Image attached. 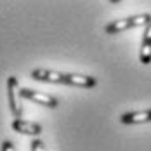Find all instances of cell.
<instances>
[{"instance_id":"obj_8","label":"cell","mask_w":151,"mask_h":151,"mask_svg":"<svg viewBox=\"0 0 151 151\" xmlns=\"http://www.w3.org/2000/svg\"><path fill=\"white\" fill-rule=\"evenodd\" d=\"M139 59L142 64L151 63V24L144 28L142 33V42H141V50H139Z\"/></svg>"},{"instance_id":"obj_10","label":"cell","mask_w":151,"mask_h":151,"mask_svg":"<svg viewBox=\"0 0 151 151\" xmlns=\"http://www.w3.org/2000/svg\"><path fill=\"white\" fill-rule=\"evenodd\" d=\"M2 151H16V148H14V142L12 141H4L2 142Z\"/></svg>"},{"instance_id":"obj_9","label":"cell","mask_w":151,"mask_h":151,"mask_svg":"<svg viewBox=\"0 0 151 151\" xmlns=\"http://www.w3.org/2000/svg\"><path fill=\"white\" fill-rule=\"evenodd\" d=\"M30 148H31V151H45V144H44L40 139H33L31 144H30Z\"/></svg>"},{"instance_id":"obj_2","label":"cell","mask_w":151,"mask_h":151,"mask_svg":"<svg viewBox=\"0 0 151 151\" xmlns=\"http://www.w3.org/2000/svg\"><path fill=\"white\" fill-rule=\"evenodd\" d=\"M7 101H9V108L11 113L14 115V120H21L23 118V106H21V87L16 76H9L7 78Z\"/></svg>"},{"instance_id":"obj_7","label":"cell","mask_w":151,"mask_h":151,"mask_svg":"<svg viewBox=\"0 0 151 151\" xmlns=\"http://www.w3.org/2000/svg\"><path fill=\"white\" fill-rule=\"evenodd\" d=\"M120 122L125 125H134V123H148L151 122V109H141V111H129L120 116Z\"/></svg>"},{"instance_id":"obj_1","label":"cell","mask_w":151,"mask_h":151,"mask_svg":"<svg viewBox=\"0 0 151 151\" xmlns=\"http://www.w3.org/2000/svg\"><path fill=\"white\" fill-rule=\"evenodd\" d=\"M151 24V14L144 12V14H136V16H129V17H123V19H116V21H111L109 24L104 26V31L108 35H116L122 31H127L130 28H139V26H150Z\"/></svg>"},{"instance_id":"obj_5","label":"cell","mask_w":151,"mask_h":151,"mask_svg":"<svg viewBox=\"0 0 151 151\" xmlns=\"http://www.w3.org/2000/svg\"><path fill=\"white\" fill-rule=\"evenodd\" d=\"M64 83H66V85H73V87H80V89H92V87H96L97 80H96L94 76H89V75L66 73V76H64Z\"/></svg>"},{"instance_id":"obj_4","label":"cell","mask_w":151,"mask_h":151,"mask_svg":"<svg viewBox=\"0 0 151 151\" xmlns=\"http://www.w3.org/2000/svg\"><path fill=\"white\" fill-rule=\"evenodd\" d=\"M66 73L54 71V70H45V68H37L31 71V78L38 82H47V83H64Z\"/></svg>"},{"instance_id":"obj_3","label":"cell","mask_w":151,"mask_h":151,"mask_svg":"<svg viewBox=\"0 0 151 151\" xmlns=\"http://www.w3.org/2000/svg\"><path fill=\"white\" fill-rule=\"evenodd\" d=\"M21 97L24 99H30L33 101L35 104H40V106H45V108H58L59 106V101L54 97V96H49L45 92H38V91H33V89H28V87H23L21 89Z\"/></svg>"},{"instance_id":"obj_6","label":"cell","mask_w":151,"mask_h":151,"mask_svg":"<svg viewBox=\"0 0 151 151\" xmlns=\"http://www.w3.org/2000/svg\"><path fill=\"white\" fill-rule=\"evenodd\" d=\"M12 129L19 134H24V136H33V137H38L42 134V125L40 123H35V122L30 120H14L12 122Z\"/></svg>"}]
</instances>
